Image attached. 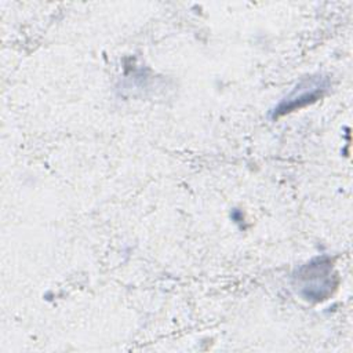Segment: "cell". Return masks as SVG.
<instances>
[{"instance_id":"obj_1","label":"cell","mask_w":353,"mask_h":353,"mask_svg":"<svg viewBox=\"0 0 353 353\" xmlns=\"http://www.w3.org/2000/svg\"><path fill=\"white\" fill-rule=\"evenodd\" d=\"M299 294L307 299L320 302L328 299L336 288L338 280L331 259L321 256L303 265L295 276Z\"/></svg>"},{"instance_id":"obj_2","label":"cell","mask_w":353,"mask_h":353,"mask_svg":"<svg viewBox=\"0 0 353 353\" xmlns=\"http://www.w3.org/2000/svg\"><path fill=\"white\" fill-rule=\"evenodd\" d=\"M325 87H327V83L323 77H310L303 80L274 109V117H279L294 109H299L310 102L317 101L323 95V91L325 90Z\"/></svg>"}]
</instances>
